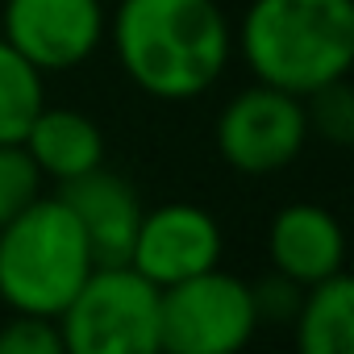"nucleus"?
Returning a JSON list of instances; mask_svg holds the SVG:
<instances>
[{
  "mask_svg": "<svg viewBox=\"0 0 354 354\" xmlns=\"http://www.w3.org/2000/svg\"><path fill=\"white\" fill-rule=\"evenodd\" d=\"M234 55L254 84L304 100L354 67V0H250Z\"/></svg>",
  "mask_w": 354,
  "mask_h": 354,
  "instance_id": "2",
  "label": "nucleus"
},
{
  "mask_svg": "<svg viewBox=\"0 0 354 354\" xmlns=\"http://www.w3.org/2000/svg\"><path fill=\"white\" fill-rule=\"evenodd\" d=\"M213 138L221 158L238 175H254V180L279 175L300 158L308 142L304 100L267 84H250L221 104Z\"/></svg>",
  "mask_w": 354,
  "mask_h": 354,
  "instance_id": "6",
  "label": "nucleus"
},
{
  "mask_svg": "<svg viewBox=\"0 0 354 354\" xmlns=\"http://www.w3.org/2000/svg\"><path fill=\"white\" fill-rule=\"evenodd\" d=\"M42 175L21 146H0V225H9L26 205L42 196Z\"/></svg>",
  "mask_w": 354,
  "mask_h": 354,
  "instance_id": "15",
  "label": "nucleus"
},
{
  "mask_svg": "<svg viewBox=\"0 0 354 354\" xmlns=\"http://www.w3.org/2000/svg\"><path fill=\"white\" fill-rule=\"evenodd\" d=\"M296 354H354V283L333 275L304 288L296 308Z\"/></svg>",
  "mask_w": 354,
  "mask_h": 354,
  "instance_id": "12",
  "label": "nucleus"
},
{
  "mask_svg": "<svg viewBox=\"0 0 354 354\" xmlns=\"http://www.w3.org/2000/svg\"><path fill=\"white\" fill-rule=\"evenodd\" d=\"M0 354H67L55 317L13 313L0 325Z\"/></svg>",
  "mask_w": 354,
  "mask_h": 354,
  "instance_id": "16",
  "label": "nucleus"
},
{
  "mask_svg": "<svg viewBox=\"0 0 354 354\" xmlns=\"http://www.w3.org/2000/svg\"><path fill=\"white\" fill-rule=\"evenodd\" d=\"M42 104H46V75L0 38V146H21Z\"/></svg>",
  "mask_w": 354,
  "mask_h": 354,
  "instance_id": "13",
  "label": "nucleus"
},
{
  "mask_svg": "<svg viewBox=\"0 0 354 354\" xmlns=\"http://www.w3.org/2000/svg\"><path fill=\"white\" fill-rule=\"evenodd\" d=\"M92 271V246L59 196L42 192L0 225V300L9 313L59 317Z\"/></svg>",
  "mask_w": 354,
  "mask_h": 354,
  "instance_id": "3",
  "label": "nucleus"
},
{
  "mask_svg": "<svg viewBox=\"0 0 354 354\" xmlns=\"http://www.w3.org/2000/svg\"><path fill=\"white\" fill-rule=\"evenodd\" d=\"M267 259H271L275 275H283L300 288H313V283H325L346 271V234L329 209H321L313 201H296L271 217Z\"/></svg>",
  "mask_w": 354,
  "mask_h": 354,
  "instance_id": "9",
  "label": "nucleus"
},
{
  "mask_svg": "<svg viewBox=\"0 0 354 354\" xmlns=\"http://www.w3.org/2000/svg\"><path fill=\"white\" fill-rule=\"evenodd\" d=\"M67 354H162L158 288L133 267H96L55 317Z\"/></svg>",
  "mask_w": 354,
  "mask_h": 354,
  "instance_id": "4",
  "label": "nucleus"
},
{
  "mask_svg": "<svg viewBox=\"0 0 354 354\" xmlns=\"http://www.w3.org/2000/svg\"><path fill=\"white\" fill-rule=\"evenodd\" d=\"M250 292H254L259 321H292L296 308H300V296H304L300 283H292V279H283V275H275V271H271L263 283H250Z\"/></svg>",
  "mask_w": 354,
  "mask_h": 354,
  "instance_id": "17",
  "label": "nucleus"
},
{
  "mask_svg": "<svg viewBox=\"0 0 354 354\" xmlns=\"http://www.w3.org/2000/svg\"><path fill=\"white\" fill-rule=\"evenodd\" d=\"M104 0H5L0 9V38L42 75L75 71L104 46Z\"/></svg>",
  "mask_w": 354,
  "mask_h": 354,
  "instance_id": "7",
  "label": "nucleus"
},
{
  "mask_svg": "<svg viewBox=\"0 0 354 354\" xmlns=\"http://www.w3.org/2000/svg\"><path fill=\"white\" fill-rule=\"evenodd\" d=\"M304 117H308V138H325L329 146H350L354 142V92L350 80L325 84L313 96H304Z\"/></svg>",
  "mask_w": 354,
  "mask_h": 354,
  "instance_id": "14",
  "label": "nucleus"
},
{
  "mask_svg": "<svg viewBox=\"0 0 354 354\" xmlns=\"http://www.w3.org/2000/svg\"><path fill=\"white\" fill-rule=\"evenodd\" d=\"M221 254H225V234L209 209L188 201H167V205L142 209L125 267H133L146 283L162 292L221 267Z\"/></svg>",
  "mask_w": 354,
  "mask_h": 354,
  "instance_id": "8",
  "label": "nucleus"
},
{
  "mask_svg": "<svg viewBox=\"0 0 354 354\" xmlns=\"http://www.w3.org/2000/svg\"><path fill=\"white\" fill-rule=\"evenodd\" d=\"M104 42L154 100L205 96L234 59V26L217 0H117Z\"/></svg>",
  "mask_w": 354,
  "mask_h": 354,
  "instance_id": "1",
  "label": "nucleus"
},
{
  "mask_svg": "<svg viewBox=\"0 0 354 354\" xmlns=\"http://www.w3.org/2000/svg\"><path fill=\"white\" fill-rule=\"evenodd\" d=\"M104 5H117V0H104Z\"/></svg>",
  "mask_w": 354,
  "mask_h": 354,
  "instance_id": "18",
  "label": "nucleus"
},
{
  "mask_svg": "<svg viewBox=\"0 0 354 354\" xmlns=\"http://www.w3.org/2000/svg\"><path fill=\"white\" fill-rule=\"evenodd\" d=\"M259 325L250 283L221 267L158 292L162 354H242Z\"/></svg>",
  "mask_w": 354,
  "mask_h": 354,
  "instance_id": "5",
  "label": "nucleus"
},
{
  "mask_svg": "<svg viewBox=\"0 0 354 354\" xmlns=\"http://www.w3.org/2000/svg\"><path fill=\"white\" fill-rule=\"evenodd\" d=\"M55 196L75 213L96 267H117L129 259V246H133V234L142 221V201L129 180H121L109 167H96V171L80 175V180L59 184Z\"/></svg>",
  "mask_w": 354,
  "mask_h": 354,
  "instance_id": "10",
  "label": "nucleus"
},
{
  "mask_svg": "<svg viewBox=\"0 0 354 354\" xmlns=\"http://www.w3.org/2000/svg\"><path fill=\"white\" fill-rule=\"evenodd\" d=\"M21 150L50 184H67V180H80V175L104 167L100 125L88 113L67 109V104H42L21 138Z\"/></svg>",
  "mask_w": 354,
  "mask_h": 354,
  "instance_id": "11",
  "label": "nucleus"
}]
</instances>
